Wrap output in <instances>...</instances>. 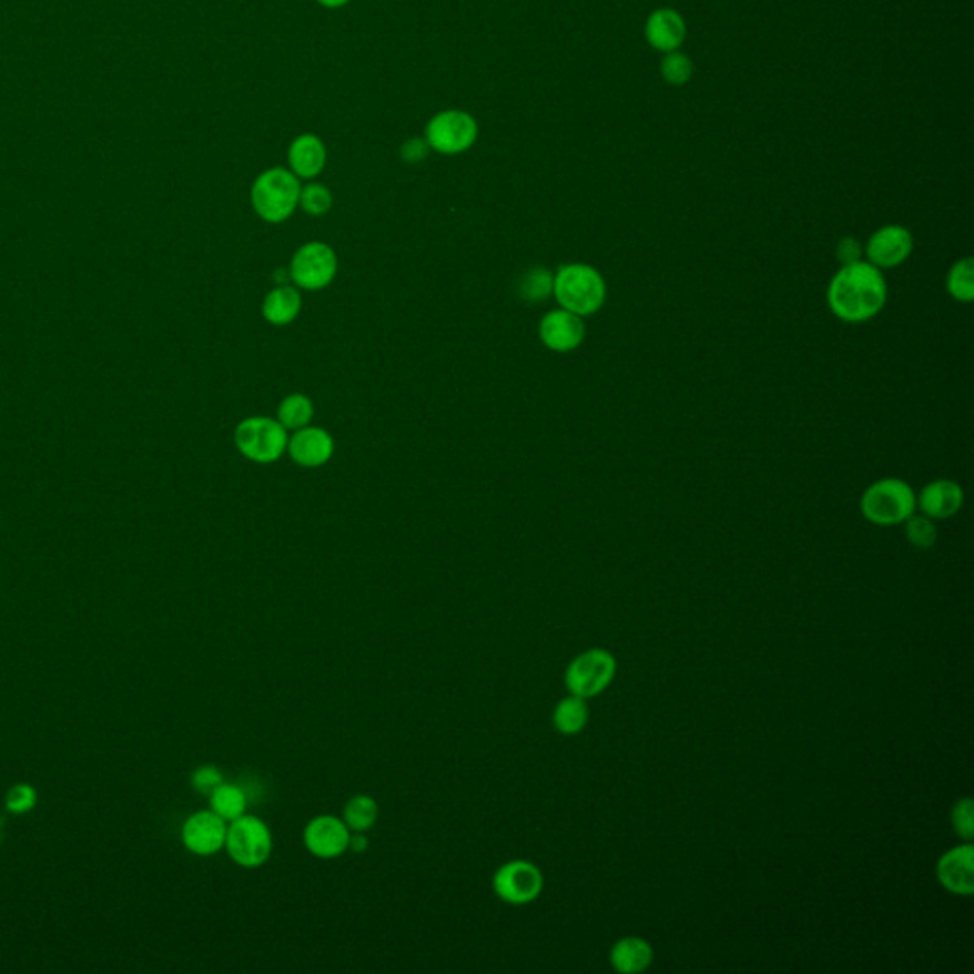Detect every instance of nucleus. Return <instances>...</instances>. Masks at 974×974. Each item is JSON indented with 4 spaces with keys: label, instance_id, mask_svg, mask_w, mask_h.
<instances>
[{
    "label": "nucleus",
    "instance_id": "nucleus-20",
    "mask_svg": "<svg viewBox=\"0 0 974 974\" xmlns=\"http://www.w3.org/2000/svg\"><path fill=\"white\" fill-rule=\"evenodd\" d=\"M653 947L638 936H627L615 944L609 960L617 973L638 974L648 971L653 963Z\"/></svg>",
    "mask_w": 974,
    "mask_h": 974
},
{
    "label": "nucleus",
    "instance_id": "nucleus-1",
    "mask_svg": "<svg viewBox=\"0 0 974 974\" xmlns=\"http://www.w3.org/2000/svg\"><path fill=\"white\" fill-rule=\"evenodd\" d=\"M885 274L866 260L841 267L828 286V307L840 321L862 324L872 321L887 303Z\"/></svg>",
    "mask_w": 974,
    "mask_h": 974
},
{
    "label": "nucleus",
    "instance_id": "nucleus-11",
    "mask_svg": "<svg viewBox=\"0 0 974 974\" xmlns=\"http://www.w3.org/2000/svg\"><path fill=\"white\" fill-rule=\"evenodd\" d=\"M914 252V234L902 225L877 229L864 246V260L880 271L901 267Z\"/></svg>",
    "mask_w": 974,
    "mask_h": 974
},
{
    "label": "nucleus",
    "instance_id": "nucleus-22",
    "mask_svg": "<svg viewBox=\"0 0 974 974\" xmlns=\"http://www.w3.org/2000/svg\"><path fill=\"white\" fill-rule=\"evenodd\" d=\"M207 801L210 809L215 814H220L223 821L233 822L241 819L242 814H246L250 798L244 788L223 781L212 794L207 795Z\"/></svg>",
    "mask_w": 974,
    "mask_h": 974
},
{
    "label": "nucleus",
    "instance_id": "nucleus-35",
    "mask_svg": "<svg viewBox=\"0 0 974 974\" xmlns=\"http://www.w3.org/2000/svg\"><path fill=\"white\" fill-rule=\"evenodd\" d=\"M428 151H430V148H428L425 138H412V140H407L402 145V159L409 162V164H415V162L425 161Z\"/></svg>",
    "mask_w": 974,
    "mask_h": 974
},
{
    "label": "nucleus",
    "instance_id": "nucleus-12",
    "mask_svg": "<svg viewBox=\"0 0 974 974\" xmlns=\"http://www.w3.org/2000/svg\"><path fill=\"white\" fill-rule=\"evenodd\" d=\"M229 822L212 809L196 811L181 826V841L189 853L196 856H214L225 849Z\"/></svg>",
    "mask_w": 974,
    "mask_h": 974
},
{
    "label": "nucleus",
    "instance_id": "nucleus-37",
    "mask_svg": "<svg viewBox=\"0 0 974 974\" xmlns=\"http://www.w3.org/2000/svg\"><path fill=\"white\" fill-rule=\"evenodd\" d=\"M318 2H321L322 7L341 8L345 7V4H348L351 0H318Z\"/></svg>",
    "mask_w": 974,
    "mask_h": 974
},
{
    "label": "nucleus",
    "instance_id": "nucleus-4",
    "mask_svg": "<svg viewBox=\"0 0 974 974\" xmlns=\"http://www.w3.org/2000/svg\"><path fill=\"white\" fill-rule=\"evenodd\" d=\"M300 177L292 170L271 168L255 180L252 204L261 220L282 223L294 214L300 204Z\"/></svg>",
    "mask_w": 974,
    "mask_h": 974
},
{
    "label": "nucleus",
    "instance_id": "nucleus-14",
    "mask_svg": "<svg viewBox=\"0 0 974 974\" xmlns=\"http://www.w3.org/2000/svg\"><path fill=\"white\" fill-rule=\"evenodd\" d=\"M587 335V327L581 316L569 313L566 308L550 311L542 316L539 324V337L542 345L555 353H571L579 348Z\"/></svg>",
    "mask_w": 974,
    "mask_h": 974
},
{
    "label": "nucleus",
    "instance_id": "nucleus-13",
    "mask_svg": "<svg viewBox=\"0 0 974 974\" xmlns=\"http://www.w3.org/2000/svg\"><path fill=\"white\" fill-rule=\"evenodd\" d=\"M348 840H351V830L343 819L334 814L316 816L308 822L303 832V843L308 853L322 861H334L339 859L341 854L347 853Z\"/></svg>",
    "mask_w": 974,
    "mask_h": 974
},
{
    "label": "nucleus",
    "instance_id": "nucleus-3",
    "mask_svg": "<svg viewBox=\"0 0 974 974\" xmlns=\"http://www.w3.org/2000/svg\"><path fill=\"white\" fill-rule=\"evenodd\" d=\"M915 510L914 487L901 478H881L868 486L861 497V515L881 528L901 526Z\"/></svg>",
    "mask_w": 974,
    "mask_h": 974
},
{
    "label": "nucleus",
    "instance_id": "nucleus-8",
    "mask_svg": "<svg viewBox=\"0 0 974 974\" xmlns=\"http://www.w3.org/2000/svg\"><path fill=\"white\" fill-rule=\"evenodd\" d=\"M478 138V124L459 109L442 111L430 119L425 132L428 148L440 154L465 153Z\"/></svg>",
    "mask_w": 974,
    "mask_h": 974
},
{
    "label": "nucleus",
    "instance_id": "nucleus-36",
    "mask_svg": "<svg viewBox=\"0 0 974 974\" xmlns=\"http://www.w3.org/2000/svg\"><path fill=\"white\" fill-rule=\"evenodd\" d=\"M367 845H369V841H367L364 832H351V840H348V849L353 851V853H366Z\"/></svg>",
    "mask_w": 974,
    "mask_h": 974
},
{
    "label": "nucleus",
    "instance_id": "nucleus-23",
    "mask_svg": "<svg viewBox=\"0 0 974 974\" xmlns=\"http://www.w3.org/2000/svg\"><path fill=\"white\" fill-rule=\"evenodd\" d=\"M588 716L590 712H588L587 699L569 694L556 704L552 723L558 733L577 734L587 728Z\"/></svg>",
    "mask_w": 974,
    "mask_h": 974
},
{
    "label": "nucleus",
    "instance_id": "nucleus-17",
    "mask_svg": "<svg viewBox=\"0 0 974 974\" xmlns=\"http://www.w3.org/2000/svg\"><path fill=\"white\" fill-rule=\"evenodd\" d=\"M334 438L318 427H305L295 430L292 440H287V452L292 459L305 468H316L326 465L334 455Z\"/></svg>",
    "mask_w": 974,
    "mask_h": 974
},
{
    "label": "nucleus",
    "instance_id": "nucleus-18",
    "mask_svg": "<svg viewBox=\"0 0 974 974\" xmlns=\"http://www.w3.org/2000/svg\"><path fill=\"white\" fill-rule=\"evenodd\" d=\"M688 37V26L674 8H659L646 21V39L649 47L659 52H676Z\"/></svg>",
    "mask_w": 974,
    "mask_h": 974
},
{
    "label": "nucleus",
    "instance_id": "nucleus-28",
    "mask_svg": "<svg viewBox=\"0 0 974 974\" xmlns=\"http://www.w3.org/2000/svg\"><path fill=\"white\" fill-rule=\"evenodd\" d=\"M906 526V539L910 545L915 548H933L934 542L939 539V529L934 526V520L923 515H912L904 521Z\"/></svg>",
    "mask_w": 974,
    "mask_h": 974
},
{
    "label": "nucleus",
    "instance_id": "nucleus-5",
    "mask_svg": "<svg viewBox=\"0 0 974 974\" xmlns=\"http://www.w3.org/2000/svg\"><path fill=\"white\" fill-rule=\"evenodd\" d=\"M225 851L242 868H260L273 853V834L267 822L254 814H242L229 822Z\"/></svg>",
    "mask_w": 974,
    "mask_h": 974
},
{
    "label": "nucleus",
    "instance_id": "nucleus-33",
    "mask_svg": "<svg viewBox=\"0 0 974 974\" xmlns=\"http://www.w3.org/2000/svg\"><path fill=\"white\" fill-rule=\"evenodd\" d=\"M223 781H225L223 773L215 765H201V768L194 769L193 774H191V787L202 795L212 794Z\"/></svg>",
    "mask_w": 974,
    "mask_h": 974
},
{
    "label": "nucleus",
    "instance_id": "nucleus-15",
    "mask_svg": "<svg viewBox=\"0 0 974 974\" xmlns=\"http://www.w3.org/2000/svg\"><path fill=\"white\" fill-rule=\"evenodd\" d=\"M936 877L941 881V885L947 889L950 893L968 894L974 893V848L971 841L950 849L947 853L942 854L941 861L936 864Z\"/></svg>",
    "mask_w": 974,
    "mask_h": 974
},
{
    "label": "nucleus",
    "instance_id": "nucleus-25",
    "mask_svg": "<svg viewBox=\"0 0 974 974\" xmlns=\"http://www.w3.org/2000/svg\"><path fill=\"white\" fill-rule=\"evenodd\" d=\"M947 294L957 303H973L974 300V261L963 257L955 261L946 276Z\"/></svg>",
    "mask_w": 974,
    "mask_h": 974
},
{
    "label": "nucleus",
    "instance_id": "nucleus-21",
    "mask_svg": "<svg viewBox=\"0 0 974 974\" xmlns=\"http://www.w3.org/2000/svg\"><path fill=\"white\" fill-rule=\"evenodd\" d=\"M301 294L292 286H278L263 301V316L274 326H286L297 318Z\"/></svg>",
    "mask_w": 974,
    "mask_h": 974
},
{
    "label": "nucleus",
    "instance_id": "nucleus-19",
    "mask_svg": "<svg viewBox=\"0 0 974 974\" xmlns=\"http://www.w3.org/2000/svg\"><path fill=\"white\" fill-rule=\"evenodd\" d=\"M327 151L318 135L303 134L295 138L287 151L290 168L301 180H313L326 166Z\"/></svg>",
    "mask_w": 974,
    "mask_h": 974
},
{
    "label": "nucleus",
    "instance_id": "nucleus-26",
    "mask_svg": "<svg viewBox=\"0 0 974 974\" xmlns=\"http://www.w3.org/2000/svg\"><path fill=\"white\" fill-rule=\"evenodd\" d=\"M313 402L305 394H290L278 406V423L286 430H300L313 419Z\"/></svg>",
    "mask_w": 974,
    "mask_h": 974
},
{
    "label": "nucleus",
    "instance_id": "nucleus-32",
    "mask_svg": "<svg viewBox=\"0 0 974 974\" xmlns=\"http://www.w3.org/2000/svg\"><path fill=\"white\" fill-rule=\"evenodd\" d=\"M952 824H954L955 834L961 835L965 841L973 840L974 801L971 798L955 801L954 809H952Z\"/></svg>",
    "mask_w": 974,
    "mask_h": 974
},
{
    "label": "nucleus",
    "instance_id": "nucleus-2",
    "mask_svg": "<svg viewBox=\"0 0 974 974\" xmlns=\"http://www.w3.org/2000/svg\"><path fill=\"white\" fill-rule=\"evenodd\" d=\"M552 295L560 303L561 308L585 318L603 307L608 297V286L603 276L592 265L568 263L556 271Z\"/></svg>",
    "mask_w": 974,
    "mask_h": 974
},
{
    "label": "nucleus",
    "instance_id": "nucleus-16",
    "mask_svg": "<svg viewBox=\"0 0 974 974\" xmlns=\"http://www.w3.org/2000/svg\"><path fill=\"white\" fill-rule=\"evenodd\" d=\"M965 503L963 487L954 480H933L915 494L921 515L931 520H947L957 515Z\"/></svg>",
    "mask_w": 974,
    "mask_h": 974
},
{
    "label": "nucleus",
    "instance_id": "nucleus-6",
    "mask_svg": "<svg viewBox=\"0 0 974 974\" xmlns=\"http://www.w3.org/2000/svg\"><path fill=\"white\" fill-rule=\"evenodd\" d=\"M234 442L244 457L263 465L281 459L287 449L286 428L278 420L268 417L242 420L234 433Z\"/></svg>",
    "mask_w": 974,
    "mask_h": 974
},
{
    "label": "nucleus",
    "instance_id": "nucleus-10",
    "mask_svg": "<svg viewBox=\"0 0 974 974\" xmlns=\"http://www.w3.org/2000/svg\"><path fill=\"white\" fill-rule=\"evenodd\" d=\"M337 273V255L324 242H308L295 252L290 265V278L303 290L329 286Z\"/></svg>",
    "mask_w": 974,
    "mask_h": 974
},
{
    "label": "nucleus",
    "instance_id": "nucleus-30",
    "mask_svg": "<svg viewBox=\"0 0 974 974\" xmlns=\"http://www.w3.org/2000/svg\"><path fill=\"white\" fill-rule=\"evenodd\" d=\"M37 803H39V794L28 782L14 784L4 795V808L12 814L31 813L37 808Z\"/></svg>",
    "mask_w": 974,
    "mask_h": 974
},
{
    "label": "nucleus",
    "instance_id": "nucleus-29",
    "mask_svg": "<svg viewBox=\"0 0 974 974\" xmlns=\"http://www.w3.org/2000/svg\"><path fill=\"white\" fill-rule=\"evenodd\" d=\"M662 79L672 84V87H681L688 84L693 77V63L688 55L681 54L680 50L668 52L661 63Z\"/></svg>",
    "mask_w": 974,
    "mask_h": 974
},
{
    "label": "nucleus",
    "instance_id": "nucleus-31",
    "mask_svg": "<svg viewBox=\"0 0 974 974\" xmlns=\"http://www.w3.org/2000/svg\"><path fill=\"white\" fill-rule=\"evenodd\" d=\"M300 204L307 214L324 215L329 212L334 199L327 187L321 183H311L307 187L301 189Z\"/></svg>",
    "mask_w": 974,
    "mask_h": 974
},
{
    "label": "nucleus",
    "instance_id": "nucleus-27",
    "mask_svg": "<svg viewBox=\"0 0 974 974\" xmlns=\"http://www.w3.org/2000/svg\"><path fill=\"white\" fill-rule=\"evenodd\" d=\"M555 287V274L545 267L529 268L528 273L521 276L518 282V292L521 300L526 301H545L552 295Z\"/></svg>",
    "mask_w": 974,
    "mask_h": 974
},
{
    "label": "nucleus",
    "instance_id": "nucleus-9",
    "mask_svg": "<svg viewBox=\"0 0 974 974\" xmlns=\"http://www.w3.org/2000/svg\"><path fill=\"white\" fill-rule=\"evenodd\" d=\"M542 887L545 877L534 862L510 861L499 866L494 875L495 894L513 906H524L537 901Z\"/></svg>",
    "mask_w": 974,
    "mask_h": 974
},
{
    "label": "nucleus",
    "instance_id": "nucleus-24",
    "mask_svg": "<svg viewBox=\"0 0 974 974\" xmlns=\"http://www.w3.org/2000/svg\"><path fill=\"white\" fill-rule=\"evenodd\" d=\"M377 816H379L377 801L367 794L354 795L343 809V822L347 824L351 832H367L369 828H374Z\"/></svg>",
    "mask_w": 974,
    "mask_h": 974
},
{
    "label": "nucleus",
    "instance_id": "nucleus-7",
    "mask_svg": "<svg viewBox=\"0 0 974 974\" xmlns=\"http://www.w3.org/2000/svg\"><path fill=\"white\" fill-rule=\"evenodd\" d=\"M617 672L613 655L606 649H588L575 657L566 670V688L569 693L590 699L609 688Z\"/></svg>",
    "mask_w": 974,
    "mask_h": 974
},
{
    "label": "nucleus",
    "instance_id": "nucleus-34",
    "mask_svg": "<svg viewBox=\"0 0 974 974\" xmlns=\"http://www.w3.org/2000/svg\"><path fill=\"white\" fill-rule=\"evenodd\" d=\"M835 257L840 261L841 267H845V265L864 260V247L853 236H845L835 247Z\"/></svg>",
    "mask_w": 974,
    "mask_h": 974
}]
</instances>
